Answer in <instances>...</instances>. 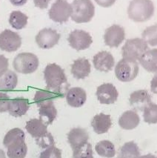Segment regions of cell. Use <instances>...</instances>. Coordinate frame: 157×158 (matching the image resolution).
<instances>
[{
  "label": "cell",
  "mask_w": 157,
  "mask_h": 158,
  "mask_svg": "<svg viewBox=\"0 0 157 158\" xmlns=\"http://www.w3.org/2000/svg\"><path fill=\"white\" fill-rule=\"evenodd\" d=\"M139 158H157V157L156 156L153 155L152 154H146V155L140 156Z\"/></svg>",
  "instance_id": "42"
},
{
  "label": "cell",
  "mask_w": 157,
  "mask_h": 158,
  "mask_svg": "<svg viewBox=\"0 0 157 158\" xmlns=\"http://www.w3.org/2000/svg\"><path fill=\"white\" fill-rule=\"evenodd\" d=\"M35 40L40 48L50 49L59 43L60 34L52 28H44L39 31Z\"/></svg>",
  "instance_id": "10"
},
{
  "label": "cell",
  "mask_w": 157,
  "mask_h": 158,
  "mask_svg": "<svg viewBox=\"0 0 157 158\" xmlns=\"http://www.w3.org/2000/svg\"><path fill=\"white\" fill-rule=\"evenodd\" d=\"M30 108V103L28 99L24 97H16L10 99L9 103L8 112L10 115L15 117H22Z\"/></svg>",
  "instance_id": "17"
},
{
  "label": "cell",
  "mask_w": 157,
  "mask_h": 158,
  "mask_svg": "<svg viewBox=\"0 0 157 158\" xmlns=\"http://www.w3.org/2000/svg\"><path fill=\"white\" fill-rule=\"evenodd\" d=\"M140 151L134 141L125 143L120 148L117 158H139Z\"/></svg>",
  "instance_id": "27"
},
{
  "label": "cell",
  "mask_w": 157,
  "mask_h": 158,
  "mask_svg": "<svg viewBox=\"0 0 157 158\" xmlns=\"http://www.w3.org/2000/svg\"><path fill=\"white\" fill-rule=\"evenodd\" d=\"M144 121L148 124L157 123V104L151 102L143 111Z\"/></svg>",
  "instance_id": "32"
},
{
  "label": "cell",
  "mask_w": 157,
  "mask_h": 158,
  "mask_svg": "<svg viewBox=\"0 0 157 158\" xmlns=\"http://www.w3.org/2000/svg\"><path fill=\"white\" fill-rule=\"evenodd\" d=\"M62 95L53 92L50 90H38L36 91L35 95H34V102L36 104L38 107L46 105L50 102H54V100L55 99L59 98V97H63Z\"/></svg>",
  "instance_id": "24"
},
{
  "label": "cell",
  "mask_w": 157,
  "mask_h": 158,
  "mask_svg": "<svg viewBox=\"0 0 157 158\" xmlns=\"http://www.w3.org/2000/svg\"><path fill=\"white\" fill-rule=\"evenodd\" d=\"M125 37V29L119 25H111L105 30L104 34L105 45L111 48H118L124 41Z\"/></svg>",
  "instance_id": "11"
},
{
  "label": "cell",
  "mask_w": 157,
  "mask_h": 158,
  "mask_svg": "<svg viewBox=\"0 0 157 158\" xmlns=\"http://www.w3.org/2000/svg\"><path fill=\"white\" fill-rule=\"evenodd\" d=\"M139 62L148 72L157 73V48L147 50L139 59Z\"/></svg>",
  "instance_id": "23"
},
{
  "label": "cell",
  "mask_w": 157,
  "mask_h": 158,
  "mask_svg": "<svg viewBox=\"0 0 157 158\" xmlns=\"http://www.w3.org/2000/svg\"><path fill=\"white\" fill-rule=\"evenodd\" d=\"M44 78L47 89L65 96L64 91L68 87L67 77L64 70L56 63L48 64L44 71Z\"/></svg>",
  "instance_id": "1"
},
{
  "label": "cell",
  "mask_w": 157,
  "mask_h": 158,
  "mask_svg": "<svg viewBox=\"0 0 157 158\" xmlns=\"http://www.w3.org/2000/svg\"><path fill=\"white\" fill-rule=\"evenodd\" d=\"M18 84V76L10 70H5L0 73V91L7 92L16 89Z\"/></svg>",
  "instance_id": "19"
},
{
  "label": "cell",
  "mask_w": 157,
  "mask_h": 158,
  "mask_svg": "<svg viewBox=\"0 0 157 158\" xmlns=\"http://www.w3.org/2000/svg\"><path fill=\"white\" fill-rule=\"evenodd\" d=\"M39 65L37 56L32 53L22 52L16 55L13 62V66L16 72L29 74L35 72Z\"/></svg>",
  "instance_id": "4"
},
{
  "label": "cell",
  "mask_w": 157,
  "mask_h": 158,
  "mask_svg": "<svg viewBox=\"0 0 157 158\" xmlns=\"http://www.w3.org/2000/svg\"><path fill=\"white\" fill-rule=\"evenodd\" d=\"M151 90L153 94H157V74L153 77L151 82Z\"/></svg>",
  "instance_id": "40"
},
{
  "label": "cell",
  "mask_w": 157,
  "mask_h": 158,
  "mask_svg": "<svg viewBox=\"0 0 157 158\" xmlns=\"http://www.w3.org/2000/svg\"><path fill=\"white\" fill-rule=\"evenodd\" d=\"M9 62L8 58H6L4 55L0 54V73L3 72L5 70L8 69Z\"/></svg>",
  "instance_id": "37"
},
{
  "label": "cell",
  "mask_w": 157,
  "mask_h": 158,
  "mask_svg": "<svg viewBox=\"0 0 157 158\" xmlns=\"http://www.w3.org/2000/svg\"><path fill=\"white\" fill-rule=\"evenodd\" d=\"M28 153V146L25 141L16 143L7 148L6 154L8 158H25Z\"/></svg>",
  "instance_id": "29"
},
{
  "label": "cell",
  "mask_w": 157,
  "mask_h": 158,
  "mask_svg": "<svg viewBox=\"0 0 157 158\" xmlns=\"http://www.w3.org/2000/svg\"><path fill=\"white\" fill-rule=\"evenodd\" d=\"M147 49L148 45L143 39H130L126 41L122 48V57L133 61L139 60Z\"/></svg>",
  "instance_id": "5"
},
{
  "label": "cell",
  "mask_w": 157,
  "mask_h": 158,
  "mask_svg": "<svg viewBox=\"0 0 157 158\" xmlns=\"http://www.w3.org/2000/svg\"><path fill=\"white\" fill-rule=\"evenodd\" d=\"M73 158H94L92 146L89 143L76 149L73 150Z\"/></svg>",
  "instance_id": "33"
},
{
  "label": "cell",
  "mask_w": 157,
  "mask_h": 158,
  "mask_svg": "<svg viewBox=\"0 0 157 158\" xmlns=\"http://www.w3.org/2000/svg\"><path fill=\"white\" fill-rule=\"evenodd\" d=\"M39 158H62V151L55 146H50L41 152Z\"/></svg>",
  "instance_id": "34"
},
{
  "label": "cell",
  "mask_w": 157,
  "mask_h": 158,
  "mask_svg": "<svg viewBox=\"0 0 157 158\" xmlns=\"http://www.w3.org/2000/svg\"><path fill=\"white\" fill-rule=\"evenodd\" d=\"M96 95L100 103L110 105L117 100L119 93L113 84L104 83L97 88Z\"/></svg>",
  "instance_id": "12"
},
{
  "label": "cell",
  "mask_w": 157,
  "mask_h": 158,
  "mask_svg": "<svg viewBox=\"0 0 157 158\" xmlns=\"http://www.w3.org/2000/svg\"><path fill=\"white\" fill-rule=\"evenodd\" d=\"M93 63L95 69L102 72L111 71L115 65L114 58L111 53L107 51H100L93 58Z\"/></svg>",
  "instance_id": "13"
},
{
  "label": "cell",
  "mask_w": 157,
  "mask_h": 158,
  "mask_svg": "<svg viewBox=\"0 0 157 158\" xmlns=\"http://www.w3.org/2000/svg\"><path fill=\"white\" fill-rule=\"evenodd\" d=\"M28 17L24 13L19 10H14L10 13L9 17V23L13 28L16 30H22L26 27Z\"/></svg>",
  "instance_id": "28"
},
{
  "label": "cell",
  "mask_w": 157,
  "mask_h": 158,
  "mask_svg": "<svg viewBox=\"0 0 157 158\" xmlns=\"http://www.w3.org/2000/svg\"><path fill=\"white\" fill-rule=\"evenodd\" d=\"M139 64L136 61L122 59L115 68V74L119 81L123 82L134 80L139 73Z\"/></svg>",
  "instance_id": "6"
},
{
  "label": "cell",
  "mask_w": 157,
  "mask_h": 158,
  "mask_svg": "<svg viewBox=\"0 0 157 158\" xmlns=\"http://www.w3.org/2000/svg\"><path fill=\"white\" fill-rule=\"evenodd\" d=\"M10 98L6 93L0 91V113L8 111Z\"/></svg>",
  "instance_id": "36"
},
{
  "label": "cell",
  "mask_w": 157,
  "mask_h": 158,
  "mask_svg": "<svg viewBox=\"0 0 157 158\" xmlns=\"http://www.w3.org/2000/svg\"><path fill=\"white\" fill-rule=\"evenodd\" d=\"M0 158H5V154L2 149H0Z\"/></svg>",
  "instance_id": "43"
},
{
  "label": "cell",
  "mask_w": 157,
  "mask_h": 158,
  "mask_svg": "<svg viewBox=\"0 0 157 158\" xmlns=\"http://www.w3.org/2000/svg\"><path fill=\"white\" fill-rule=\"evenodd\" d=\"M36 144L42 148H47L49 147L55 146L54 137L49 132H47V135H45L42 138L36 139Z\"/></svg>",
  "instance_id": "35"
},
{
  "label": "cell",
  "mask_w": 157,
  "mask_h": 158,
  "mask_svg": "<svg viewBox=\"0 0 157 158\" xmlns=\"http://www.w3.org/2000/svg\"><path fill=\"white\" fill-rule=\"evenodd\" d=\"M140 117L135 111L129 110L124 112L119 119V125L122 129L132 130L139 125Z\"/></svg>",
  "instance_id": "22"
},
{
  "label": "cell",
  "mask_w": 157,
  "mask_h": 158,
  "mask_svg": "<svg viewBox=\"0 0 157 158\" xmlns=\"http://www.w3.org/2000/svg\"><path fill=\"white\" fill-rule=\"evenodd\" d=\"M67 41L72 48L76 51H83L91 46L93 39L88 32L83 30H74L70 33Z\"/></svg>",
  "instance_id": "9"
},
{
  "label": "cell",
  "mask_w": 157,
  "mask_h": 158,
  "mask_svg": "<svg viewBox=\"0 0 157 158\" xmlns=\"http://www.w3.org/2000/svg\"><path fill=\"white\" fill-rule=\"evenodd\" d=\"M39 119L46 126L53 123L57 116V110L54 106V102L47 103L40 106L39 108Z\"/></svg>",
  "instance_id": "25"
},
{
  "label": "cell",
  "mask_w": 157,
  "mask_h": 158,
  "mask_svg": "<svg viewBox=\"0 0 157 158\" xmlns=\"http://www.w3.org/2000/svg\"><path fill=\"white\" fill-rule=\"evenodd\" d=\"M91 126L94 128V131L98 135L106 133L112 126L111 116L103 113L95 115L91 121Z\"/></svg>",
  "instance_id": "20"
},
{
  "label": "cell",
  "mask_w": 157,
  "mask_h": 158,
  "mask_svg": "<svg viewBox=\"0 0 157 158\" xmlns=\"http://www.w3.org/2000/svg\"><path fill=\"white\" fill-rule=\"evenodd\" d=\"M99 6L103 7V8H109L111 7L114 3L116 2V0H94Z\"/></svg>",
  "instance_id": "39"
},
{
  "label": "cell",
  "mask_w": 157,
  "mask_h": 158,
  "mask_svg": "<svg viewBox=\"0 0 157 158\" xmlns=\"http://www.w3.org/2000/svg\"><path fill=\"white\" fill-rule=\"evenodd\" d=\"M129 102L134 109L144 111L148 105L152 102L151 97L146 90H138L130 95Z\"/></svg>",
  "instance_id": "15"
},
{
  "label": "cell",
  "mask_w": 157,
  "mask_h": 158,
  "mask_svg": "<svg viewBox=\"0 0 157 158\" xmlns=\"http://www.w3.org/2000/svg\"><path fill=\"white\" fill-rule=\"evenodd\" d=\"M142 39L151 46H157V24L147 27L142 34Z\"/></svg>",
  "instance_id": "31"
},
{
  "label": "cell",
  "mask_w": 157,
  "mask_h": 158,
  "mask_svg": "<svg viewBox=\"0 0 157 158\" xmlns=\"http://www.w3.org/2000/svg\"><path fill=\"white\" fill-rule=\"evenodd\" d=\"M91 65L90 62L85 58H79L74 60L71 65V73L76 80H83L90 74Z\"/></svg>",
  "instance_id": "18"
},
{
  "label": "cell",
  "mask_w": 157,
  "mask_h": 158,
  "mask_svg": "<svg viewBox=\"0 0 157 158\" xmlns=\"http://www.w3.org/2000/svg\"><path fill=\"white\" fill-rule=\"evenodd\" d=\"M95 150L97 154L102 157L112 158L116 155V149L114 143L110 140H102L95 146Z\"/></svg>",
  "instance_id": "30"
},
{
  "label": "cell",
  "mask_w": 157,
  "mask_h": 158,
  "mask_svg": "<svg viewBox=\"0 0 157 158\" xmlns=\"http://www.w3.org/2000/svg\"><path fill=\"white\" fill-rule=\"evenodd\" d=\"M88 139V132L83 128H74L67 134V140L73 150L83 146Z\"/></svg>",
  "instance_id": "14"
},
{
  "label": "cell",
  "mask_w": 157,
  "mask_h": 158,
  "mask_svg": "<svg viewBox=\"0 0 157 158\" xmlns=\"http://www.w3.org/2000/svg\"><path fill=\"white\" fill-rule=\"evenodd\" d=\"M65 97L69 106L73 108H79L86 102L87 94L82 88L74 87L67 90Z\"/></svg>",
  "instance_id": "16"
},
{
  "label": "cell",
  "mask_w": 157,
  "mask_h": 158,
  "mask_svg": "<svg viewBox=\"0 0 157 158\" xmlns=\"http://www.w3.org/2000/svg\"><path fill=\"white\" fill-rule=\"evenodd\" d=\"M51 0H34V5L40 9H45L48 7Z\"/></svg>",
  "instance_id": "38"
},
{
  "label": "cell",
  "mask_w": 157,
  "mask_h": 158,
  "mask_svg": "<svg viewBox=\"0 0 157 158\" xmlns=\"http://www.w3.org/2000/svg\"><path fill=\"white\" fill-rule=\"evenodd\" d=\"M9 1L14 6L20 7L26 4L28 0H9Z\"/></svg>",
  "instance_id": "41"
},
{
  "label": "cell",
  "mask_w": 157,
  "mask_h": 158,
  "mask_svg": "<svg viewBox=\"0 0 157 158\" xmlns=\"http://www.w3.org/2000/svg\"><path fill=\"white\" fill-rule=\"evenodd\" d=\"M71 19L76 23H89L95 14V6L91 0H74L71 3Z\"/></svg>",
  "instance_id": "3"
},
{
  "label": "cell",
  "mask_w": 157,
  "mask_h": 158,
  "mask_svg": "<svg viewBox=\"0 0 157 158\" xmlns=\"http://www.w3.org/2000/svg\"><path fill=\"white\" fill-rule=\"evenodd\" d=\"M71 14L72 7L67 0H56L48 11L49 17L51 20L61 24L68 21Z\"/></svg>",
  "instance_id": "7"
},
{
  "label": "cell",
  "mask_w": 157,
  "mask_h": 158,
  "mask_svg": "<svg viewBox=\"0 0 157 158\" xmlns=\"http://www.w3.org/2000/svg\"><path fill=\"white\" fill-rule=\"evenodd\" d=\"M25 129L36 139H40L47 135V126H46L40 119L34 118L28 120L25 125Z\"/></svg>",
  "instance_id": "21"
},
{
  "label": "cell",
  "mask_w": 157,
  "mask_h": 158,
  "mask_svg": "<svg viewBox=\"0 0 157 158\" xmlns=\"http://www.w3.org/2000/svg\"><path fill=\"white\" fill-rule=\"evenodd\" d=\"M22 38L18 33L6 29L0 34V49L6 52H14L21 47Z\"/></svg>",
  "instance_id": "8"
},
{
  "label": "cell",
  "mask_w": 157,
  "mask_h": 158,
  "mask_svg": "<svg viewBox=\"0 0 157 158\" xmlns=\"http://www.w3.org/2000/svg\"><path fill=\"white\" fill-rule=\"evenodd\" d=\"M25 139V134L21 128H14L6 133L3 139V145L5 148H8L10 145L16 143L23 142Z\"/></svg>",
  "instance_id": "26"
},
{
  "label": "cell",
  "mask_w": 157,
  "mask_h": 158,
  "mask_svg": "<svg viewBox=\"0 0 157 158\" xmlns=\"http://www.w3.org/2000/svg\"><path fill=\"white\" fill-rule=\"evenodd\" d=\"M154 10L152 0H131L127 8V14L134 22L143 23L152 17Z\"/></svg>",
  "instance_id": "2"
}]
</instances>
